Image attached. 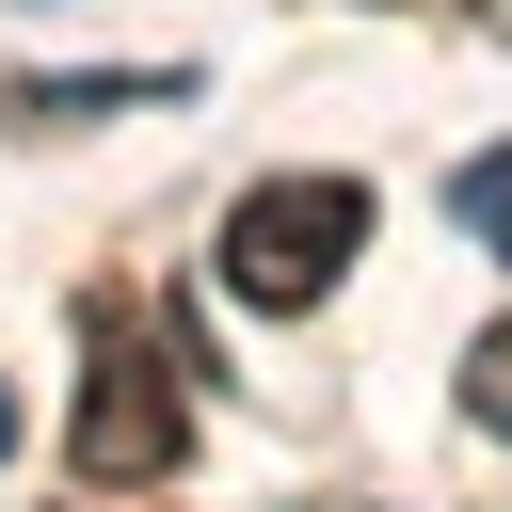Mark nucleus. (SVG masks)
<instances>
[{
    "label": "nucleus",
    "mask_w": 512,
    "mask_h": 512,
    "mask_svg": "<svg viewBox=\"0 0 512 512\" xmlns=\"http://www.w3.org/2000/svg\"><path fill=\"white\" fill-rule=\"evenodd\" d=\"M176 384H192V368L96 288V304H80V416H64V448H80L96 496H112V480H128V496L176 480V448H192V400H176Z\"/></svg>",
    "instance_id": "nucleus-1"
},
{
    "label": "nucleus",
    "mask_w": 512,
    "mask_h": 512,
    "mask_svg": "<svg viewBox=\"0 0 512 512\" xmlns=\"http://www.w3.org/2000/svg\"><path fill=\"white\" fill-rule=\"evenodd\" d=\"M368 256V176H336V160H304V176H256L240 208H224V288L256 304V320H304L336 272Z\"/></svg>",
    "instance_id": "nucleus-2"
},
{
    "label": "nucleus",
    "mask_w": 512,
    "mask_h": 512,
    "mask_svg": "<svg viewBox=\"0 0 512 512\" xmlns=\"http://www.w3.org/2000/svg\"><path fill=\"white\" fill-rule=\"evenodd\" d=\"M192 96V64H48V80H0V128H96V112H160Z\"/></svg>",
    "instance_id": "nucleus-3"
},
{
    "label": "nucleus",
    "mask_w": 512,
    "mask_h": 512,
    "mask_svg": "<svg viewBox=\"0 0 512 512\" xmlns=\"http://www.w3.org/2000/svg\"><path fill=\"white\" fill-rule=\"evenodd\" d=\"M448 224H464V240H480V256L512 272V144H480V160L448 176Z\"/></svg>",
    "instance_id": "nucleus-4"
},
{
    "label": "nucleus",
    "mask_w": 512,
    "mask_h": 512,
    "mask_svg": "<svg viewBox=\"0 0 512 512\" xmlns=\"http://www.w3.org/2000/svg\"><path fill=\"white\" fill-rule=\"evenodd\" d=\"M464 416H480V432H512V320L464 352Z\"/></svg>",
    "instance_id": "nucleus-5"
},
{
    "label": "nucleus",
    "mask_w": 512,
    "mask_h": 512,
    "mask_svg": "<svg viewBox=\"0 0 512 512\" xmlns=\"http://www.w3.org/2000/svg\"><path fill=\"white\" fill-rule=\"evenodd\" d=\"M464 16H480V32H512V0H464Z\"/></svg>",
    "instance_id": "nucleus-6"
},
{
    "label": "nucleus",
    "mask_w": 512,
    "mask_h": 512,
    "mask_svg": "<svg viewBox=\"0 0 512 512\" xmlns=\"http://www.w3.org/2000/svg\"><path fill=\"white\" fill-rule=\"evenodd\" d=\"M0 448H16V400H0Z\"/></svg>",
    "instance_id": "nucleus-7"
}]
</instances>
